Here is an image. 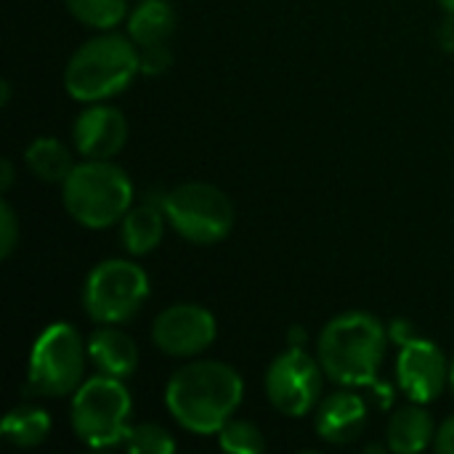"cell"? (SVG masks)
Wrapping results in <instances>:
<instances>
[{
    "label": "cell",
    "instance_id": "obj_1",
    "mask_svg": "<svg viewBox=\"0 0 454 454\" xmlns=\"http://www.w3.org/2000/svg\"><path fill=\"white\" fill-rule=\"evenodd\" d=\"M245 396L239 372L223 362H192L178 367L165 388V404L173 420L197 434H218L237 412Z\"/></svg>",
    "mask_w": 454,
    "mask_h": 454
},
{
    "label": "cell",
    "instance_id": "obj_2",
    "mask_svg": "<svg viewBox=\"0 0 454 454\" xmlns=\"http://www.w3.org/2000/svg\"><path fill=\"white\" fill-rule=\"evenodd\" d=\"M386 327L367 311L330 319L319 335V364L340 386H372L386 356Z\"/></svg>",
    "mask_w": 454,
    "mask_h": 454
},
{
    "label": "cell",
    "instance_id": "obj_3",
    "mask_svg": "<svg viewBox=\"0 0 454 454\" xmlns=\"http://www.w3.org/2000/svg\"><path fill=\"white\" fill-rule=\"evenodd\" d=\"M141 72L138 45L122 35H98L85 40L64 69V88L74 101L96 104L125 90Z\"/></svg>",
    "mask_w": 454,
    "mask_h": 454
},
{
    "label": "cell",
    "instance_id": "obj_4",
    "mask_svg": "<svg viewBox=\"0 0 454 454\" xmlns=\"http://www.w3.org/2000/svg\"><path fill=\"white\" fill-rule=\"evenodd\" d=\"M67 213L85 229L120 223L133 205V184L122 168L109 160H85L74 165L61 184Z\"/></svg>",
    "mask_w": 454,
    "mask_h": 454
},
{
    "label": "cell",
    "instance_id": "obj_5",
    "mask_svg": "<svg viewBox=\"0 0 454 454\" xmlns=\"http://www.w3.org/2000/svg\"><path fill=\"white\" fill-rule=\"evenodd\" d=\"M133 399L120 378L96 375L82 380L72 396V431L88 447H117L125 442Z\"/></svg>",
    "mask_w": 454,
    "mask_h": 454
},
{
    "label": "cell",
    "instance_id": "obj_6",
    "mask_svg": "<svg viewBox=\"0 0 454 454\" xmlns=\"http://www.w3.org/2000/svg\"><path fill=\"white\" fill-rule=\"evenodd\" d=\"M85 354L88 346H82V338L72 325L56 322L45 327L29 354L27 394L51 399L74 394L82 386Z\"/></svg>",
    "mask_w": 454,
    "mask_h": 454
},
{
    "label": "cell",
    "instance_id": "obj_7",
    "mask_svg": "<svg viewBox=\"0 0 454 454\" xmlns=\"http://www.w3.org/2000/svg\"><path fill=\"white\" fill-rule=\"evenodd\" d=\"M162 210L170 226L194 245H215L234 226L231 200L205 181H189L162 194Z\"/></svg>",
    "mask_w": 454,
    "mask_h": 454
},
{
    "label": "cell",
    "instance_id": "obj_8",
    "mask_svg": "<svg viewBox=\"0 0 454 454\" xmlns=\"http://www.w3.org/2000/svg\"><path fill=\"white\" fill-rule=\"evenodd\" d=\"M149 298V277L138 263L112 258L93 266L82 287V309L96 325H120L141 311Z\"/></svg>",
    "mask_w": 454,
    "mask_h": 454
},
{
    "label": "cell",
    "instance_id": "obj_9",
    "mask_svg": "<svg viewBox=\"0 0 454 454\" xmlns=\"http://www.w3.org/2000/svg\"><path fill=\"white\" fill-rule=\"evenodd\" d=\"M266 396L287 418L309 415L322 399V364L290 346L266 370Z\"/></svg>",
    "mask_w": 454,
    "mask_h": 454
},
{
    "label": "cell",
    "instance_id": "obj_10",
    "mask_svg": "<svg viewBox=\"0 0 454 454\" xmlns=\"http://www.w3.org/2000/svg\"><path fill=\"white\" fill-rule=\"evenodd\" d=\"M215 317L200 303H176L152 325V340L165 356H200L215 340Z\"/></svg>",
    "mask_w": 454,
    "mask_h": 454
},
{
    "label": "cell",
    "instance_id": "obj_11",
    "mask_svg": "<svg viewBox=\"0 0 454 454\" xmlns=\"http://www.w3.org/2000/svg\"><path fill=\"white\" fill-rule=\"evenodd\" d=\"M396 378L410 402L431 404L442 396V391L450 380V367L436 343L410 338L402 343L399 362H396Z\"/></svg>",
    "mask_w": 454,
    "mask_h": 454
},
{
    "label": "cell",
    "instance_id": "obj_12",
    "mask_svg": "<svg viewBox=\"0 0 454 454\" xmlns=\"http://www.w3.org/2000/svg\"><path fill=\"white\" fill-rule=\"evenodd\" d=\"M74 146L88 160H109L128 141V120L120 109L106 104H93L85 109L72 128Z\"/></svg>",
    "mask_w": 454,
    "mask_h": 454
},
{
    "label": "cell",
    "instance_id": "obj_13",
    "mask_svg": "<svg viewBox=\"0 0 454 454\" xmlns=\"http://www.w3.org/2000/svg\"><path fill=\"white\" fill-rule=\"evenodd\" d=\"M314 428H317L319 439H325L327 444L340 447V444L356 442L362 436V431L367 428V404H364V399L351 394V391L330 394L317 407Z\"/></svg>",
    "mask_w": 454,
    "mask_h": 454
},
{
    "label": "cell",
    "instance_id": "obj_14",
    "mask_svg": "<svg viewBox=\"0 0 454 454\" xmlns=\"http://www.w3.org/2000/svg\"><path fill=\"white\" fill-rule=\"evenodd\" d=\"M88 359L101 375L112 378H130L138 367V348L133 338L114 325H101L88 338Z\"/></svg>",
    "mask_w": 454,
    "mask_h": 454
},
{
    "label": "cell",
    "instance_id": "obj_15",
    "mask_svg": "<svg viewBox=\"0 0 454 454\" xmlns=\"http://www.w3.org/2000/svg\"><path fill=\"white\" fill-rule=\"evenodd\" d=\"M165 210H162V200L160 202H144L138 207H130L125 213V218L120 221V237H122V247L130 255H146L152 253L165 234Z\"/></svg>",
    "mask_w": 454,
    "mask_h": 454
},
{
    "label": "cell",
    "instance_id": "obj_16",
    "mask_svg": "<svg viewBox=\"0 0 454 454\" xmlns=\"http://www.w3.org/2000/svg\"><path fill=\"white\" fill-rule=\"evenodd\" d=\"M436 439V428L431 415L412 404V407H402L399 412H394L388 431H386V442L388 450L396 454H418L428 450Z\"/></svg>",
    "mask_w": 454,
    "mask_h": 454
},
{
    "label": "cell",
    "instance_id": "obj_17",
    "mask_svg": "<svg viewBox=\"0 0 454 454\" xmlns=\"http://www.w3.org/2000/svg\"><path fill=\"white\" fill-rule=\"evenodd\" d=\"M176 29V13L165 0H141L128 16V37L138 48L165 45Z\"/></svg>",
    "mask_w": 454,
    "mask_h": 454
},
{
    "label": "cell",
    "instance_id": "obj_18",
    "mask_svg": "<svg viewBox=\"0 0 454 454\" xmlns=\"http://www.w3.org/2000/svg\"><path fill=\"white\" fill-rule=\"evenodd\" d=\"M24 162L32 170V176L45 184H64L69 178V173L74 170L69 149L53 136L35 138L24 152Z\"/></svg>",
    "mask_w": 454,
    "mask_h": 454
},
{
    "label": "cell",
    "instance_id": "obj_19",
    "mask_svg": "<svg viewBox=\"0 0 454 454\" xmlns=\"http://www.w3.org/2000/svg\"><path fill=\"white\" fill-rule=\"evenodd\" d=\"M51 415L40 407H16L3 418L0 434L8 444L29 450L48 439L51 434Z\"/></svg>",
    "mask_w": 454,
    "mask_h": 454
},
{
    "label": "cell",
    "instance_id": "obj_20",
    "mask_svg": "<svg viewBox=\"0 0 454 454\" xmlns=\"http://www.w3.org/2000/svg\"><path fill=\"white\" fill-rule=\"evenodd\" d=\"M69 13L93 29H114L128 16V0H64Z\"/></svg>",
    "mask_w": 454,
    "mask_h": 454
},
{
    "label": "cell",
    "instance_id": "obj_21",
    "mask_svg": "<svg viewBox=\"0 0 454 454\" xmlns=\"http://www.w3.org/2000/svg\"><path fill=\"white\" fill-rule=\"evenodd\" d=\"M218 444L223 452L231 454H261L266 450V439L261 428L247 420H234V418L218 431Z\"/></svg>",
    "mask_w": 454,
    "mask_h": 454
},
{
    "label": "cell",
    "instance_id": "obj_22",
    "mask_svg": "<svg viewBox=\"0 0 454 454\" xmlns=\"http://www.w3.org/2000/svg\"><path fill=\"white\" fill-rule=\"evenodd\" d=\"M122 447L133 454L176 452V442H173V436H170L165 428L152 426V423H149V426H136V428H130V431H128V436H125V442H122Z\"/></svg>",
    "mask_w": 454,
    "mask_h": 454
},
{
    "label": "cell",
    "instance_id": "obj_23",
    "mask_svg": "<svg viewBox=\"0 0 454 454\" xmlns=\"http://www.w3.org/2000/svg\"><path fill=\"white\" fill-rule=\"evenodd\" d=\"M19 245V221L13 207L3 200L0 202V258L8 261Z\"/></svg>",
    "mask_w": 454,
    "mask_h": 454
},
{
    "label": "cell",
    "instance_id": "obj_24",
    "mask_svg": "<svg viewBox=\"0 0 454 454\" xmlns=\"http://www.w3.org/2000/svg\"><path fill=\"white\" fill-rule=\"evenodd\" d=\"M138 61H141V74H162L170 64H173V56L168 51V43L165 45H152V48H138Z\"/></svg>",
    "mask_w": 454,
    "mask_h": 454
},
{
    "label": "cell",
    "instance_id": "obj_25",
    "mask_svg": "<svg viewBox=\"0 0 454 454\" xmlns=\"http://www.w3.org/2000/svg\"><path fill=\"white\" fill-rule=\"evenodd\" d=\"M434 450L439 454H454V415L436 428Z\"/></svg>",
    "mask_w": 454,
    "mask_h": 454
},
{
    "label": "cell",
    "instance_id": "obj_26",
    "mask_svg": "<svg viewBox=\"0 0 454 454\" xmlns=\"http://www.w3.org/2000/svg\"><path fill=\"white\" fill-rule=\"evenodd\" d=\"M439 45H442L447 53H454V13H450L447 21L439 27Z\"/></svg>",
    "mask_w": 454,
    "mask_h": 454
},
{
    "label": "cell",
    "instance_id": "obj_27",
    "mask_svg": "<svg viewBox=\"0 0 454 454\" xmlns=\"http://www.w3.org/2000/svg\"><path fill=\"white\" fill-rule=\"evenodd\" d=\"M0 189L3 192H8L11 189V184H13V162L8 160V157H3V162H0Z\"/></svg>",
    "mask_w": 454,
    "mask_h": 454
},
{
    "label": "cell",
    "instance_id": "obj_28",
    "mask_svg": "<svg viewBox=\"0 0 454 454\" xmlns=\"http://www.w3.org/2000/svg\"><path fill=\"white\" fill-rule=\"evenodd\" d=\"M303 343H306V333H303V327H293V330H290V346L303 348Z\"/></svg>",
    "mask_w": 454,
    "mask_h": 454
},
{
    "label": "cell",
    "instance_id": "obj_29",
    "mask_svg": "<svg viewBox=\"0 0 454 454\" xmlns=\"http://www.w3.org/2000/svg\"><path fill=\"white\" fill-rule=\"evenodd\" d=\"M0 93H3V96H0V104H8V98H11V85L3 82V85H0Z\"/></svg>",
    "mask_w": 454,
    "mask_h": 454
},
{
    "label": "cell",
    "instance_id": "obj_30",
    "mask_svg": "<svg viewBox=\"0 0 454 454\" xmlns=\"http://www.w3.org/2000/svg\"><path fill=\"white\" fill-rule=\"evenodd\" d=\"M439 5H442L447 13H454V0H439Z\"/></svg>",
    "mask_w": 454,
    "mask_h": 454
},
{
    "label": "cell",
    "instance_id": "obj_31",
    "mask_svg": "<svg viewBox=\"0 0 454 454\" xmlns=\"http://www.w3.org/2000/svg\"><path fill=\"white\" fill-rule=\"evenodd\" d=\"M450 386H452V394H454V359H452V364H450Z\"/></svg>",
    "mask_w": 454,
    "mask_h": 454
}]
</instances>
